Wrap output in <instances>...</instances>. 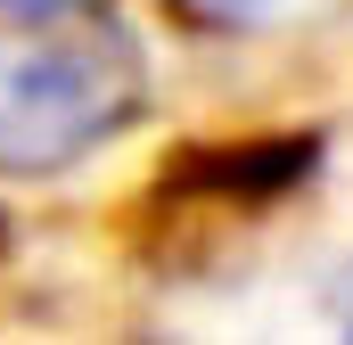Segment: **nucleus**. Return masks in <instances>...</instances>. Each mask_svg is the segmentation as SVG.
<instances>
[{"mask_svg": "<svg viewBox=\"0 0 353 345\" xmlns=\"http://www.w3.org/2000/svg\"><path fill=\"white\" fill-rule=\"evenodd\" d=\"M148 107V58L115 17L0 8V172L50 181Z\"/></svg>", "mask_w": 353, "mask_h": 345, "instance_id": "obj_1", "label": "nucleus"}, {"mask_svg": "<svg viewBox=\"0 0 353 345\" xmlns=\"http://www.w3.org/2000/svg\"><path fill=\"white\" fill-rule=\"evenodd\" d=\"M181 25H205V33H271V25H296V17H321L329 0H173Z\"/></svg>", "mask_w": 353, "mask_h": 345, "instance_id": "obj_2", "label": "nucleus"}, {"mask_svg": "<svg viewBox=\"0 0 353 345\" xmlns=\"http://www.w3.org/2000/svg\"><path fill=\"white\" fill-rule=\"evenodd\" d=\"M0 8H74V0H0Z\"/></svg>", "mask_w": 353, "mask_h": 345, "instance_id": "obj_3", "label": "nucleus"}]
</instances>
